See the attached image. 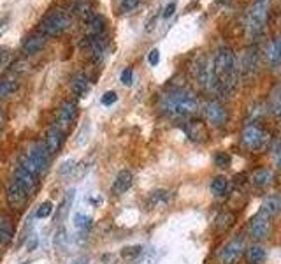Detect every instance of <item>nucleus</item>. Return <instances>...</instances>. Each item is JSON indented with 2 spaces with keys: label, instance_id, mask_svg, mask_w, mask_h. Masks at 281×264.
I'll return each instance as SVG.
<instances>
[{
  "label": "nucleus",
  "instance_id": "1",
  "mask_svg": "<svg viewBox=\"0 0 281 264\" xmlns=\"http://www.w3.org/2000/svg\"><path fill=\"white\" fill-rule=\"evenodd\" d=\"M213 72L216 78L218 94H232L239 81V62L237 56L229 46H220L213 55Z\"/></svg>",
  "mask_w": 281,
  "mask_h": 264
},
{
  "label": "nucleus",
  "instance_id": "2",
  "mask_svg": "<svg viewBox=\"0 0 281 264\" xmlns=\"http://www.w3.org/2000/svg\"><path fill=\"white\" fill-rule=\"evenodd\" d=\"M160 109L172 118H187L197 113L199 99L192 90L187 88H172L160 97Z\"/></svg>",
  "mask_w": 281,
  "mask_h": 264
},
{
  "label": "nucleus",
  "instance_id": "3",
  "mask_svg": "<svg viewBox=\"0 0 281 264\" xmlns=\"http://www.w3.org/2000/svg\"><path fill=\"white\" fill-rule=\"evenodd\" d=\"M269 16V0H255L253 6L248 11V18H246V30H248L250 37H258L264 34L265 25H267Z\"/></svg>",
  "mask_w": 281,
  "mask_h": 264
},
{
  "label": "nucleus",
  "instance_id": "4",
  "mask_svg": "<svg viewBox=\"0 0 281 264\" xmlns=\"http://www.w3.org/2000/svg\"><path fill=\"white\" fill-rule=\"evenodd\" d=\"M192 72H193V78H195V81L199 83L200 86L207 88V90H213V92H218L215 72H213V62L207 58L206 55L197 56L195 62H193Z\"/></svg>",
  "mask_w": 281,
  "mask_h": 264
},
{
  "label": "nucleus",
  "instance_id": "5",
  "mask_svg": "<svg viewBox=\"0 0 281 264\" xmlns=\"http://www.w3.org/2000/svg\"><path fill=\"white\" fill-rule=\"evenodd\" d=\"M71 26V16L67 13H49L43 18L41 21V32L46 37H56L60 34H63Z\"/></svg>",
  "mask_w": 281,
  "mask_h": 264
},
{
  "label": "nucleus",
  "instance_id": "6",
  "mask_svg": "<svg viewBox=\"0 0 281 264\" xmlns=\"http://www.w3.org/2000/svg\"><path fill=\"white\" fill-rule=\"evenodd\" d=\"M78 118V104L74 101H67L60 106L58 113H56V118H55V127H58L62 132L69 131L72 127V124L76 122Z\"/></svg>",
  "mask_w": 281,
  "mask_h": 264
},
{
  "label": "nucleus",
  "instance_id": "7",
  "mask_svg": "<svg viewBox=\"0 0 281 264\" xmlns=\"http://www.w3.org/2000/svg\"><path fill=\"white\" fill-rule=\"evenodd\" d=\"M265 132L262 131L258 125L255 124H250L244 127V131L241 134V143L244 144L248 150H258L265 144Z\"/></svg>",
  "mask_w": 281,
  "mask_h": 264
},
{
  "label": "nucleus",
  "instance_id": "8",
  "mask_svg": "<svg viewBox=\"0 0 281 264\" xmlns=\"http://www.w3.org/2000/svg\"><path fill=\"white\" fill-rule=\"evenodd\" d=\"M28 196H30V192L23 185H20L16 180H13V182L9 183V187H7V194H6L7 202H9L11 208L16 210V212L23 210V206L26 204V201H28Z\"/></svg>",
  "mask_w": 281,
  "mask_h": 264
},
{
  "label": "nucleus",
  "instance_id": "9",
  "mask_svg": "<svg viewBox=\"0 0 281 264\" xmlns=\"http://www.w3.org/2000/svg\"><path fill=\"white\" fill-rule=\"evenodd\" d=\"M204 116L215 127H223L227 124V120H229V113L218 101H207L204 104Z\"/></svg>",
  "mask_w": 281,
  "mask_h": 264
},
{
  "label": "nucleus",
  "instance_id": "10",
  "mask_svg": "<svg viewBox=\"0 0 281 264\" xmlns=\"http://www.w3.org/2000/svg\"><path fill=\"white\" fill-rule=\"evenodd\" d=\"M248 232L253 240L257 242H262V240H267L269 234H271V222L265 215L258 213V215L252 217L248 222Z\"/></svg>",
  "mask_w": 281,
  "mask_h": 264
},
{
  "label": "nucleus",
  "instance_id": "11",
  "mask_svg": "<svg viewBox=\"0 0 281 264\" xmlns=\"http://www.w3.org/2000/svg\"><path fill=\"white\" fill-rule=\"evenodd\" d=\"M244 252V240L242 238H234L230 240L225 247L220 250V262L222 264H232L239 259V255Z\"/></svg>",
  "mask_w": 281,
  "mask_h": 264
},
{
  "label": "nucleus",
  "instance_id": "12",
  "mask_svg": "<svg viewBox=\"0 0 281 264\" xmlns=\"http://www.w3.org/2000/svg\"><path fill=\"white\" fill-rule=\"evenodd\" d=\"M26 159H28L30 162L33 164V167L39 171V174L44 173V171L48 169V166H49V154H48L46 146H44V143H36V144H33V146L30 148Z\"/></svg>",
  "mask_w": 281,
  "mask_h": 264
},
{
  "label": "nucleus",
  "instance_id": "13",
  "mask_svg": "<svg viewBox=\"0 0 281 264\" xmlns=\"http://www.w3.org/2000/svg\"><path fill=\"white\" fill-rule=\"evenodd\" d=\"M258 49L253 46V48H248L244 53H242L241 58V66H239V72H242L244 76H253L258 71Z\"/></svg>",
  "mask_w": 281,
  "mask_h": 264
},
{
  "label": "nucleus",
  "instance_id": "14",
  "mask_svg": "<svg viewBox=\"0 0 281 264\" xmlns=\"http://www.w3.org/2000/svg\"><path fill=\"white\" fill-rule=\"evenodd\" d=\"M183 131L185 134L190 137L192 141H195V143H204V141L207 139V127L204 122L200 120H192V122H187V124L183 125Z\"/></svg>",
  "mask_w": 281,
  "mask_h": 264
},
{
  "label": "nucleus",
  "instance_id": "15",
  "mask_svg": "<svg viewBox=\"0 0 281 264\" xmlns=\"http://www.w3.org/2000/svg\"><path fill=\"white\" fill-rule=\"evenodd\" d=\"M37 176H39V174H36L33 171L26 169V167L21 166V164H18L16 169H14V180H16L20 185H23L25 189L28 190V192H32V190L36 189Z\"/></svg>",
  "mask_w": 281,
  "mask_h": 264
},
{
  "label": "nucleus",
  "instance_id": "16",
  "mask_svg": "<svg viewBox=\"0 0 281 264\" xmlns=\"http://www.w3.org/2000/svg\"><path fill=\"white\" fill-rule=\"evenodd\" d=\"M46 41H48V37L44 36L43 32L30 34L25 39V43L21 44V49H23L25 55H36V53H39L41 49L46 46Z\"/></svg>",
  "mask_w": 281,
  "mask_h": 264
},
{
  "label": "nucleus",
  "instance_id": "17",
  "mask_svg": "<svg viewBox=\"0 0 281 264\" xmlns=\"http://www.w3.org/2000/svg\"><path fill=\"white\" fill-rule=\"evenodd\" d=\"M44 146H46V150H48V154L49 155H55L56 152L62 148V143H63V132L60 131L58 127H55L53 125L51 129L46 132V137H44Z\"/></svg>",
  "mask_w": 281,
  "mask_h": 264
},
{
  "label": "nucleus",
  "instance_id": "18",
  "mask_svg": "<svg viewBox=\"0 0 281 264\" xmlns=\"http://www.w3.org/2000/svg\"><path fill=\"white\" fill-rule=\"evenodd\" d=\"M260 213L267 217V219L278 217L281 213V196H278V194H269L267 197H264Z\"/></svg>",
  "mask_w": 281,
  "mask_h": 264
},
{
  "label": "nucleus",
  "instance_id": "19",
  "mask_svg": "<svg viewBox=\"0 0 281 264\" xmlns=\"http://www.w3.org/2000/svg\"><path fill=\"white\" fill-rule=\"evenodd\" d=\"M132 183H134V176H132L130 171H127V169L120 171V173L116 174L115 182H113V194L121 196V194L128 192L130 187H132Z\"/></svg>",
  "mask_w": 281,
  "mask_h": 264
},
{
  "label": "nucleus",
  "instance_id": "20",
  "mask_svg": "<svg viewBox=\"0 0 281 264\" xmlns=\"http://www.w3.org/2000/svg\"><path fill=\"white\" fill-rule=\"evenodd\" d=\"M106 25H108V21H106L104 16L93 14L85 21V30L88 34V37H100V34H104L106 30Z\"/></svg>",
  "mask_w": 281,
  "mask_h": 264
},
{
  "label": "nucleus",
  "instance_id": "21",
  "mask_svg": "<svg viewBox=\"0 0 281 264\" xmlns=\"http://www.w3.org/2000/svg\"><path fill=\"white\" fill-rule=\"evenodd\" d=\"M272 178H274V174H272L271 169L260 167V169L253 171V174L250 176V182H252V185H255L257 189H265V187L272 183Z\"/></svg>",
  "mask_w": 281,
  "mask_h": 264
},
{
  "label": "nucleus",
  "instance_id": "22",
  "mask_svg": "<svg viewBox=\"0 0 281 264\" xmlns=\"http://www.w3.org/2000/svg\"><path fill=\"white\" fill-rule=\"evenodd\" d=\"M235 220H237V215H235L234 212H230V210H225V212H222L218 217H216V220H215L216 231L218 232L230 231V229L235 225Z\"/></svg>",
  "mask_w": 281,
  "mask_h": 264
},
{
  "label": "nucleus",
  "instance_id": "23",
  "mask_svg": "<svg viewBox=\"0 0 281 264\" xmlns=\"http://www.w3.org/2000/svg\"><path fill=\"white\" fill-rule=\"evenodd\" d=\"M265 55H267V62L271 64L272 67L281 66V36L274 37V39L269 43Z\"/></svg>",
  "mask_w": 281,
  "mask_h": 264
},
{
  "label": "nucleus",
  "instance_id": "24",
  "mask_svg": "<svg viewBox=\"0 0 281 264\" xmlns=\"http://www.w3.org/2000/svg\"><path fill=\"white\" fill-rule=\"evenodd\" d=\"M14 238V225L9 217L0 215V243L7 245Z\"/></svg>",
  "mask_w": 281,
  "mask_h": 264
},
{
  "label": "nucleus",
  "instance_id": "25",
  "mask_svg": "<svg viewBox=\"0 0 281 264\" xmlns=\"http://www.w3.org/2000/svg\"><path fill=\"white\" fill-rule=\"evenodd\" d=\"M170 192L169 190H164V189H158V190H153V192L150 194V197H148V201H150V204L153 206V208H164L170 202Z\"/></svg>",
  "mask_w": 281,
  "mask_h": 264
},
{
  "label": "nucleus",
  "instance_id": "26",
  "mask_svg": "<svg viewBox=\"0 0 281 264\" xmlns=\"http://www.w3.org/2000/svg\"><path fill=\"white\" fill-rule=\"evenodd\" d=\"M18 86H20V81H18L16 78L6 76V78L0 79V101L9 97V95H13L14 92L18 90Z\"/></svg>",
  "mask_w": 281,
  "mask_h": 264
},
{
  "label": "nucleus",
  "instance_id": "27",
  "mask_svg": "<svg viewBox=\"0 0 281 264\" xmlns=\"http://www.w3.org/2000/svg\"><path fill=\"white\" fill-rule=\"evenodd\" d=\"M267 257L265 254V248L262 245H252V247L246 250V259H248L250 264H262Z\"/></svg>",
  "mask_w": 281,
  "mask_h": 264
},
{
  "label": "nucleus",
  "instance_id": "28",
  "mask_svg": "<svg viewBox=\"0 0 281 264\" xmlns=\"http://www.w3.org/2000/svg\"><path fill=\"white\" fill-rule=\"evenodd\" d=\"M211 192L215 194L216 197H222L229 192V180L225 176H216V178L211 180Z\"/></svg>",
  "mask_w": 281,
  "mask_h": 264
},
{
  "label": "nucleus",
  "instance_id": "29",
  "mask_svg": "<svg viewBox=\"0 0 281 264\" xmlns=\"http://www.w3.org/2000/svg\"><path fill=\"white\" fill-rule=\"evenodd\" d=\"M72 11H74V14H78L79 18H83V20H88L90 16H93V4L90 2V0H79L78 4H76L74 7H72Z\"/></svg>",
  "mask_w": 281,
  "mask_h": 264
},
{
  "label": "nucleus",
  "instance_id": "30",
  "mask_svg": "<svg viewBox=\"0 0 281 264\" xmlns=\"http://www.w3.org/2000/svg\"><path fill=\"white\" fill-rule=\"evenodd\" d=\"M71 86H72V92H74L76 95H85L86 90H88V86H90V81L83 72H79V74L74 76Z\"/></svg>",
  "mask_w": 281,
  "mask_h": 264
},
{
  "label": "nucleus",
  "instance_id": "31",
  "mask_svg": "<svg viewBox=\"0 0 281 264\" xmlns=\"http://www.w3.org/2000/svg\"><path fill=\"white\" fill-rule=\"evenodd\" d=\"M72 201H74V190H69V192L65 194V199H63L62 204H60V208H58L56 222H63V219H67V215H69V212H71Z\"/></svg>",
  "mask_w": 281,
  "mask_h": 264
},
{
  "label": "nucleus",
  "instance_id": "32",
  "mask_svg": "<svg viewBox=\"0 0 281 264\" xmlns=\"http://www.w3.org/2000/svg\"><path fill=\"white\" fill-rule=\"evenodd\" d=\"M269 109L274 116L281 118V83L272 90L271 94V102H269Z\"/></svg>",
  "mask_w": 281,
  "mask_h": 264
},
{
  "label": "nucleus",
  "instance_id": "33",
  "mask_svg": "<svg viewBox=\"0 0 281 264\" xmlns=\"http://www.w3.org/2000/svg\"><path fill=\"white\" fill-rule=\"evenodd\" d=\"M53 243H55V248L58 252L67 250V247H69V236H67V229L65 227H60L58 231H56Z\"/></svg>",
  "mask_w": 281,
  "mask_h": 264
},
{
  "label": "nucleus",
  "instance_id": "34",
  "mask_svg": "<svg viewBox=\"0 0 281 264\" xmlns=\"http://www.w3.org/2000/svg\"><path fill=\"white\" fill-rule=\"evenodd\" d=\"M140 254H143V247H140V245H132V247L121 248L120 255H121V259H125V261H135Z\"/></svg>",
  "mask_w": 281,
  "mask_h": 264
},
{
  "label": "nucleus",
  "instance_id": "35",
  "mask_svg": "<svg viewBox=\"0 0 281 264\" xmlns=\"http://www.w3.org/2000/svg\"><path fill=\"white\" fill-rule=\"evenodd\" d=\"M74 225H76V229H79V231H88V229L93 225V220H92V217L78 213V215L74 217Z\"/></svg>",
  "mask_w": 281,
  "mask_h": 264
},
{
  "label": "nucleus",
  "instance_id": "36",
  "mask_svg": "<svg viewBox=\"0 0 281 264\" xmlns=\"http://www.w3.org/2000/svg\"><path fill=\"white\" fill-rule=\"evenodd\" d=\"M215 164L218 167H222V169H225V167H229L232 164V157L227 154V152H218L215 155Z\"/></svg>",
  "mask_w": 281,
  "mask_h": 264
},
{
  "label": "nucleus",
  "instance_id": "37",
  "mask_svg": "<svg viewBox=\"0 0 281 264\" xmlns=\"http://www.w3.org/2000/svg\"><path fill=\"white\" fill-rule=\"evenodd\" d=\"M76 160H65V162L62 164V166L58 167V176H71L74 174L76 171Z\"/></svg>",
  "mask_w": 281,
  "mask_h": 264
},
{
  "label": "nucleus",
  "instance_id": "38",
  "mask_svg": "<svg viewBox=\"0 0 281 264\" xmlns=\"http://www.w3.org/2000/svg\"><path fill=\"white\" fill-rule=\"evenodd\" d=\"M51 213H53V202L51 201H46V202H43L39 208H37L36 217H37V219H48Z\"/></svg>",
  "mask_w": 281,
  "mask_h": 264
},
{
  "label": "nucleus",
  "instance_id": "39",
  "mask_svg": "<svg viewBox=\"0 0 281 264\" xmlns=\"http://www.w3.org/2000/svg\"><path fill=\"white\" fill-rule=\"evenodd\" d=\"M140 4V0H121L120 2V11L121 13H130Z\"/></svg>",
  "mask_w": 281,
  "mask_h": 264
},
{
  "label": "nucleus",
  "instance_id": "40",
  "mask_svg": "<svg viewBox=\"0 0 281 264\" xmlns=\"http://www.w3.org/2000/svg\"><path fill=\"white\" fill-rule=\"evenodd\" d=\"M116 101H118V95L115 94V92H106V94L102 95V99H100V102L104 106H113Z\"/></svg>",
  "mask_w": 281,
  "mask_h": 264
},
{
  "label": "nucleus",
  "instance_id": "41",
  "mask_svg": "<svg viewBox=\"0 0 281 264\" xmlns=\"http://www.w3.org/2000/svg\"><path fill=\"white\" fill-rule=\"evenodd\" d=\"M148 62H150V66H158V62H160V51L158 49H151L150 55H148Z\"/></svg>",
  "mask_w": 281,
  "mask_h": 264
},
{
  "label": "nucleus",
  "instance_id": "42",
  "mask_svg": "<svg viewBox=\"0 0 281 264\" xmlns=\"http://www.w3.org/2000/svg\"><path fill=\"white\" fill-rule=\"evenodd\" d=\"M121 83H123V85H127V86L132 83V69L130 67L123 69V72H121Z\"/></svg>",
  "mask_w": 281,
  "mask_h": 264
},
{
  "label": "nucleus",
  "instance_id": "43",
  "mask_svg": "<svg viewBox=\"0 0 281 264\" xmlns=\"http://www.w3.org/2000/svg\"><path fill=\"white\" fill-rule=\"evenodd\" d=\"M174 11H176V2H170L169 6L164 9V18H169V16H172L174 14Z\"/></svg>",
  "mask_w": 281,
  "mask_h": 264
},
{
  "label": "nucleus",
  "instance_id": "44",
  "mask_svg": "<svg viewBox=\"0 0 281 264\" xmlns=\"http://www.w3.org/2000/svg\"><path fill=\"white\" fill-rule=\"evenodd\" d=\"M7 56H9V49H7V48H4V46H2V48H0V64H4V62H6V60H7Z\"/></svg>",
  "mask_w": 281,
  "mask_h": 264
},
{
  "label": "nucleus",
  "instance_id": "45",
  "mask_svg": "<svg viewBox=\"0 0 281 264\" xmlns=\"http://www.w3.org/2000/svg\"><path fill=\"white\" fill-rule=\"evenodd\" d=\"M276 166L281 169V144L278 148H276Z\"/></svg>",
  "mask_w": 281,
  "mask_h": 264
},
{
  "label": "nucleus",
  "instance_id": "46",
  "mask_svg": "<svg viewBox=\"0 0 281 264\" xmlns=\"http://www.w3.org/2000/svg\"><path fill=\"white\" fill-rule=\"evenodd\" d=\"M39 243V240H37V236H33L32 240H30V243H28V250H33V247Z\"/></svg>",
  "mask_w": 281,
  "mask_h": 264
},
{
  "label": "nucleus",
  "instance_id": "47",
  "mask_svg": "<svg viewBox=\"0 0 281 264\" xmlns=\"http://www.w3.org/2000/svg\"><path fill=\"white\" fill-rule=\"evenodd\" d=\"M2 127H4V116L0 114V131H2Z\"/></svg>",
  "mask_w": 281,
  "mask_h": 264
},
{
  "label": "nucleus",
  "instance_id": "48",
  "mask_svg": "<svg viewBox=\"0 0 281 264\" xmlns=\"http://www.w3.org/2000/svg\"><path fill=\"white\" fill-rule=\"evenodd\" d=\"M216 2H220V4H225V2H229V0H216Z\"/></svg>",
  "mask_w": 281,
  "mask_h": 264
},
{
  "label": "nucleus",
  "instance_id": "49",
  "mask_svg": "<svg viewBox=\"0 0 281 264\" xmlns=\"http://www.w3.org/2000/svg\"><path fill=\"white\" fill-rule=\"evenodd\" d=\"M74 264H86L85 261H81V262H74Z\"/></svg>",
  "mask_w": 281,
  "mask_h": 264
}]
</instances>
